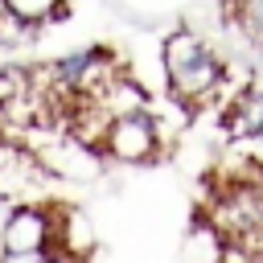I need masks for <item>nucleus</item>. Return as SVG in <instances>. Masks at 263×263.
<instances>
[{
	"label": "nucleus",
	"mask_w": 263,
	"mask_h": 263,
	"mask_svg": "<svg viewBox=\"0 0 263 263\" xmlns=\"http://www.w3.org/2000/svg\"><path fill=\"white\" fill-rule=\"evenodd\" d=\"M164 62V82L177 103H205L222 90L226 82V62L214 53V45L197 29H173L160 45Z\"/></svg>",
	"instance_id": "nucleus-1"
},
{
	"label": "nucleus",
	"mask_w": 263,
	"mask_h": 263,
	"mask_svg": "<svg viewBox=\"0 0 263 263\" xmlns=\"http://www.w3.org/2000/svg\"><path fill=\"white\" fill-rule=\"evenodd\" d=\"M226 136L230 140H263V86H247L234 95L226 111Z\"/></svg>",
	"instance_id": "nucleus-5"
},
{
	"label": "nucleus",
	"mask_w": 263,
	"mask_h": 263,
	"mask_svg": "<svg viewBox=\"0 0 263 263\" xmlns=\"http://www.w3.org/2000/svg\"><path fill=\"white\" fill-rule=\"evenodd\" d=\"M49 263H82V255H78V251H70V247H58V251L49 255Z\"/></svg>",
	"instance_id": "nucleus-9"
},
{
	"label": "nucleus",
	"mask_w": 263,
	"mask_h": 263,
	"mask_svg": "<svg viewBox=\"0 0 263 263\" xmlns=\"http://www.w3.org/2000/svg\"><path fill=\"white\" fill-rule=\"evenodd\" d=\"M164 136L152 119V111H132V115H115L107 123V136H103V156L119 160V164H144L160 152Z\"/></svg>",
	"instance_id": "nucleus-3"
},
{
	"label": "nucleus",
	"mask_w": 263,
	"mask_h": 263,
	"mask_svg": "<svg viewBox=\"0 0 263 263\" xmlns=\"http://www.w3.org/2000/svg\"><path fill=\"white\" fill-rule=\"evenodd\" d=\"M234 21L255 45H263V0H234Z\"/></svg>",
	"instance_id": "nucleus-6"
},
{
	"label": "nucleus",
	"mask_w": 263,
	"mask_h": 263,
	"mask_svg": "<svg viewBox=\"0 0 263 263\" xmlns=\"http://www.w3.org/2000/svg\"><path fill=\"white\" fill-rule=\"evenodd\" d=\"M8 4H12V12H16L21 21H29V25H41L49 12L62 8V0H8Z\"/></svg>",
	"instance_id": "nucleus-7"
},
{
	"label": "nucleus",
	"mask_w": 263,
	"mask_h": 263,
	"mask_svg": "<svg viewBox=\"0 0 263 263\" xmlns=\"http://www.w3.org/2000/svg\"><path fill=\"white\" fill-rule=\"evenodd\" d=\"M41 177H45V168H41V160L33 152H25L21 144L0 140V193L4 197H12L16 205L41 201V197H33L37 185H41Z\"/></svg>",
	"instance_id": "nucleus-4"
},
{
	"label": "nucleus",
	"mask_w": 263,
	"mask_h": 263,
	"mask_svg": "<svg viewBox=\"0 0 263 263\" xmlns=\"http://www.w3.org/2000/svg\"><path fill=\"white\" fill-rule=\"evenodd\" d=\"M8 12H12V4H8V0H0V21H4Z\"/></svg>",
	"instance_id": "nucleus-10"
},
{
	"label": "nucleus",
	"mask_w": 263,
	"mask_h": 263,
	"mask_svg": "<svg viewBox=\"0 0 263 263\" xmlns=\"http://www.w3.org/2000/svg\"><path fill=\"white\" fill-rule=\"evenodd\" d=\"M62 238V214L49 201H25L12 210V218L0 230V251L4 255H49L58 251Z\"/></svg>",
	"instance_id": "nucleus-2"
},
{
	"label": "nucleus",
	"mask_w": 263,
	"mask_h": 263,
	"mask_svg": "<svg viewBox=\"0 0 263 263\" xmlns=\"http://www.w3.org/2000/svg\"><path fill=\"white\" fill-rule=\"evenodd\" d=\"M53 255V251H49ZM49 255H4L0 251V263H49Z\"/></svg>",
	"instance_id": "nucleus-8"
}]
</instances>
